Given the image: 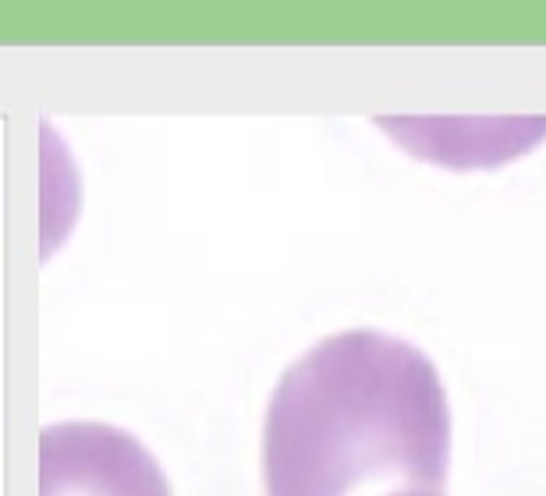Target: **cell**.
Wrapping results in <instances>:
<instances>
[{
  "instance_id": "1",
  "label": "cell",
  "mask_w": 546,
  "mask_h": 496,
  "mask_svg": "<svg viewBox=\"0 0 546 496\" xmlns=\"http://www.w3.org/2000/svg\"><path fill=\"white\" fill-rule=\"evenodd\" d=\"M451 408L408 341L348 330L305 351L263 422L266 496H444Z\"/></svg>"
},
{
  "instance_id": "2",
  "label": "cell",
  "mask_w": 546,
  "mask_h": 496,
  "mask_svg": "<svg viewBox=\"0 0 546 496\" xmlns=\"http://www.w3.org/2000/svg\"><path fill=\"white\" fill-rule=\"evenodd\" d=\"M39 496H171V482L139 436L78 419L39 433Z\"/></svg>"
}]
</instances>
